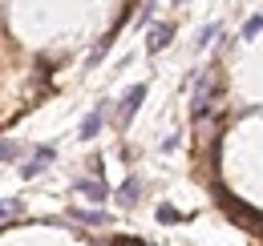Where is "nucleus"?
Returning a JSON list of instances; mask_svg holds the SVG:
<instances>
[{
  "label": "nucleus",
  "instance_id": "1",
  "mask_svg": "<svg viewBox=\"0 0 263 246\" xmlns=\"http://www.w3.org/2000/svg\"><path fill=\"white\" fill-rule=\"evenodd\" d=\"M215 93H219L215 77H211V73H202V77L195 81V109H191V113H195V121H202V117L215 109Z\"/></svg>",
  "mask_w": 263,
  "mask_h": 246
},
{
  "label": "nucleus",
  "instance_id": "2",
  "mask_svg": "<svg viewBox=\"0 0 263 246\" xmlns=\"http://www.w3.org/2000/svg\"><path fill=\"white\" fill-rule=\"evenodd\" d=\"M53 157H57V150H53V146H36L33 157L21 166V178H29V182H33V178L41 174V170H45V166H49V161H53Z\"/></svg>",
  "mask_w": 263,
  "mask_h": 246
},
{
  "label": "nucleus",
  "instance_id": "3",
  "mask_svg": "<svg viewBox=\"0 0 263 246\" xmlns=\"http://www.w3.org/2000/svg\"><path fill=\"white\" fill-rule=\"evenodd\" d=\"M101 121H105V109H89V113H85V117H81V125H77V137H81V141H93V137H98L101 133Z\"/></svg>",
  "mask_w": 263,
  "mask_h": 246
},
{
  "label": "nucleus",
  "instance_id": "4",
  "mask_svg": "<svg viewBox=\"0 0 263 246\" xmlns=\"http://www.w3.org/2000/svg\"><path fill=\"white\" fill-rule=\"evenodd\" d=\"M146 101V85H134L130 93H126V101H122V109H118V121L122 125H130V117L138 113V105Z\"/></svg>",
  "mask_w": 263,
  "mask_h": 246
},
{
  "label": "nucleus",
  "instance_id": "5",
  "mask_svg": "<svg viewBox=\"0 0 263 246\" xmlns=\"http://www.w3.org/2000/svg\"><path fill=\"white\" fill-rule=\"evenodd\" d=\"M77 194L89 198V202H105V198H109L105 182H98V178H93V182H89V178H77Z\"/></svg>",
  "mask_w": 263,
  "mask_h": 246
},
{
  "label": "nucleus",
  "instance_id": "6",
  "mask_svg": "<svg viewBox=\"0 0 263 246\" xmlns=\"http://www.w3.org/2000/svg\"><path fill=\"white\" fill-rule=\"evenodd\" d=\"M138 198H142V178H126V182L118 186V202H122V206H138Z\"/></svg>",
  "mask_w": 263,
  "mask_h": 246
},
{
  "label": "nucleus",
  "instance_id": "7",
  "mask_svg": "<svg viewBox=\"0 0 263 246\" xmlns=\"http://www.w3.org/2000/svg\"><path fill=\"white\" fill-rule=\"evenodd\" d=\"M170 36H174L170 25H154V29H150V40H146V49H150V53H162L166 45H170Z\"/></svg>",
  "mask_w": 263,
  "mask_h": 246
},
{
  "label": "nucleus",
  "instance_id": "8",
  "mask_svg": "<svg viewBox=\"0 0 263 246\" xmlns=\"http://www.w3.org/2000/svg\"><path fill=\"white\" fill-rule=\"evenodd\" d=\"M73 218H77V222H85V226H105V222H109L101 210H77V206H73Z\"/></svg>",
  "mask_w": 263,
  "mask_h": 246
},
{
  "label": "nucleus",
  "instance_id": "9",
  "mask_svg": "<svg viewBox=\"0 0 263 246\" xmlns=\"http://www.w3.org/2000/svg\"><path fill=\"white\" fill-rule=\"evenodd\" d=\"M16 157H25V146L4 137V141H0V161H16Z\"/></svg>",
  "mask_w": 263,
  "mask_h": 246
},
{
  "label": "nucleus",
  "instance_id": "10",
  "mask_svg": "<svg viewBox=\"0 0 263 246\" xmlns=\"http://www.w3.org/2000/svg\"><path fill=\"white\" fill-rule=\"evenodd\" d=\"M16 214H25V202L21 198H4L0 202V218H16Z\"/></svg>",
  "mask_w": 263,
  "mask_h": 246
},
{
  "label": "nucleus",
  "instance_id": "11",
  "mask_svg": "<svg viewBox=\"0 0 263 246\" xmlns=\"http://www.w3.org/2000/svg\"><path fill=\"white\" fill-rule=\"evenodd\" d=\"M259 32H263V16H251V20L243 25V40H255Z\"/></svg>",
  "mask_w": 263,
  "mask_h": 246
},
{
  "label": "nucleus",
  "instance_id": "12",
  "mask_svg": "<svg viewBox=\"0 0 263 246\" xmlns=\"http://www.w3.org/2000/svg\"><path fill=\"white\" fill-rule=\"evenodd\" d=\"M215 36H219V25H206V29L198 32V49H206V45H211Z\"/></svg>",
  "mask_w": 263,
  "mask_h": 246
},
{
  "label": "nucleus",
  "instance_id": "13",
  "mask_svg": "<svg viewBox=\"0 0 263 246\" xmlns=\"http://www.w3.org/2000/svg\"><path fill=\"white\" fill-rule=\"evenodd\" d=\"M158 222H182V214L174 206H158Z\"/></svg>",
  "mask_w": 263,
  "mask_h": 246
},
{
  "label": "nucleus",
  "instance_id": "14",
  "mask_svg": "<svg viewBox=\"0 0 263 246\" xmlns=\"http://www.w3.org/2000/svg\"><path fill=\"white\" fill-rule=\"evenodd\" d=\"M174 4H186V0H174Z\"/></svg>",
  "mask_w": 263,
  "mask_h": 246
}]
</instances>
